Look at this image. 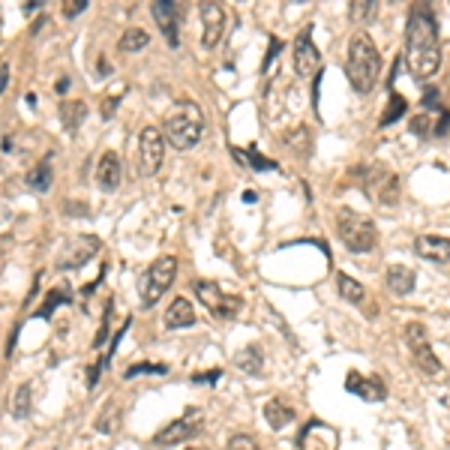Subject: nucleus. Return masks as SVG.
<instances>
[{"label": "nucleus", "instance_id": "nucleus-39", "mask_svg": "<svg viewBox=\"0 0 450 450\" xmlns=\"http://www.w3.org/2000/svg\"><path fill=\"white\" fill-rule=\"evenodd\" d=\"M6 84H9V64H0V93L6 91Z\"/></svg>", "mask_w": 450, "mask_h": 450}, {"label": "nucleus", "instance_id": "nucleus-4", "mask_svg": "<svg viewBox=\"0 0 450 450\" xmlns=\"http://www.w3.org/2000/svg\"><path fill=\"white\" fill-rule=\"evenodd\" d=\"M336 231H340L345 249L352 253H372L375 243H379V231H375V222L364 214H357L352 207L340 210V219H336Z\"/></svg>", "mask_w": 450, "mask_h": 450}, {"label": "nucleus", "instance_id": "nucleus-22", "mask_svg": "<svg viewBox=\"0 0 450 450\" xmlns=\"http://www.w3.org/2000/svg\"><path fill=\"white\" fill-rule=\"evenodd\" d=\"M147 45H150V33L142 30V28H127L123 36H120V42H117V48L123 54H135V52H142V48H147Z\"/></svg>", "mask_w": 450, "mask_h": 450}, {"label": "nucleus", "instance_id": "nucleus-26", "mask_svg": "<svg viewBox=\"0 0 450 450\" xmlns=\"http://www.w3.org/2000/svg\"><path fill=\"white\" fill-rule=\"evenodd\" d=\"M120 417H123V415H120V408L108 405L103 415L96 417V429H99V432H105V435H115V432L120 429Z\"/></svg>", "mask_w": 450, "mask_h": 450}, {"label": "nucleus", "instance_id": "nucleus-32", "mask_svg": "<svg viewBox=\"0 0 450 450\" xmlns=\"http://www.w3.org/2000/svg\"><path fill=\"white\" fill-rule=\"evenodd\" d=\"M108 318H111V304L105 306V318H103V328H99V333H96V340H93V345L99 348L105 340H108Z\"/></svg>", "mask_w": 450, "mask_h": 450}, {"label": "nucleus", "instance_id": "nucleus-8", "mask_svg": "<svg viewBox=\"0 0 450 450\" xmlns=\"http://www.w3.org/2000/svg\"><path fill=\"white\" fill-rule=\"evenodd\" d=\"M162 159H166V139L156 127H144L139 135V156H135V166H139L142 178H154L162 168Z\"/></svg>", "mask_w": 450, "mask_h": 450}, {"label": "nucleus", "instance_id": "nucleus-35", "mask_svg": "<svg viewBox=\"0 0 450 450\" xmlns=\"http://www.w3.org/2000/svg\"><path fill=\"white\" fill-rule=\"evenodd\" d=\"M372 9H375L372 0H364V4H354V6H352V18H364V16H369Z\"/></svg>", "mask_w": 450, "mask_h": 450}, {"label": "nucleus", "instance_id": "nucleus-1", "mask_svg": "<svg viewBox=\"0 0 450 450\" xmlns=\"http://www.w3.org/2000/svg\"><path fill=\"white\" fill-rule=\"evenodd\" d=\"M405 64L417 81H429L442 67V45L429 9L415 6L405 24Z\"/></svg>", "mask_w": 450, "mask_h": 450}, {"label": "nucleus", "instance_id": "nucleus-40", "mask_svg": "<svg viewBox=\"0 0 450 450\" xmlns=\"http://www.w3.org/2000/svg\"><path fill=\"white\" fill-rule=\"evenodd\" d=\"M42 4H40V0H28V4H24V12H33V9H40Z\"/></svg>", "mask_w": 450, "mask_h": 450}, {"label": "nucleus", "instance_id": "nucleus-37", "mask_svg": "<svg viewBox=\"0 0 450 450\" xmlns=\"http://www.w3.org/2000/svg\"><path fill=\"white\" fill-rule=\"evenodd\" d=\"M192 381H195V384H214V381H219V369H214V372H202V375H192Z\"/></svg>", "mask_w": 450, "mask_h": 450}, {"label": "nucleus", "instance_id": "nucleus-16", "mask_svg": "<svg viewBox=\"0 0 450 450\" xmlns=\"http://www.w3.org/2000/svg\"><path fill=\"white\" fill-rule=\"evenodd\" d=\"M96 183L103 186L105 192H115L120 186V156L115 150H105L99 156V166H96Z\"/></svg>", "mask_w": 450, "mask_h": 450}, {"label": "nucleus", "instance_id": "nucleus-31", "mask_svg": "<svg viewBox=\"0 0 450 450\" xmlns=\"http://www.w3.org/2000/svg\"><path fill=\"white\" fill-rule=\"evenodd\" d=\"M229 450H258V444H255L253 435H234V439L229 442Z\"/></svg>", "mask_w": 450, "mask_h": 450}, {"label": "nucleus", "instance_id": "nucleus-5", "mask_svg": "<svg viewBox=\"0 0 450 450\" xmlns=\"http://www.w3.org/2000/svg\"><path fill=\"white\" fill-rule=\"evenodd\" d=\"M174 277H178V258H174V255L156 258L139 279V304H142V309L156 306L159 297L171 289Z\"/></svg>", "mask_w": 450, "mask_h": 450}, {"label": "nucleus", "instance_id": "nucleus-38", "mask_svg": "<svg viewBox=\"0 0 450 450\" xmlns=\"http://www.w3.org/2000/svg\"><path fill=\"white\" fill-rule=\"evenodd\" d=\"M429 117H415V120H411V129H415V132H429L432 127H429Z\"/></svg>", "mask_w": 450, "mask_h": 450}, {"label": "nucleus", "instance_id": "nucleus-34", "mask_svg": "<svg viewBox=\"0 0 450 450\" xmlns=\"http://www.w3.org/2000/svg\"><path fill=\"white\" fill-rule=\"evenodd\" d=\"M249 162H253L255 168H277V162H273V159H265L261 154H255V150H249Z\"/></svg>", "mask_w": 450, "mask_h": 450}, {"label": "nucleus", "instance_id": "nucleus-12", "mask_svg": "<svg viewBox=\"0 0 450 450\" xmlns=\"http://www.w3.org/2000/svg\"><path fill=\"white\" fill-rule=\"evenodd\" d=\"M198 16H202V45L204 48H214L222 40V30H225V9L219 4H202L198 6Z\"/></svg>", "mask_w": 450, "mask_h": 450}, {"label": "nucleus", "instance_id": "nucleus-15", "mask_svg": "<svg viewBox=\"0 0 450 450\" xmlns=\"http://www.w3.org/2000/svg\"><path fill=\"white\" fill-rule=\"evenodd\" d=\"M415 253L427 261H435V265H447L450 261V237L442 234H420L415 241Z\"/></svg>", "mask_w": 450, "mask_h": 450}, {"label": "nucleus", "instance_id": "nucleus-27", "mask_svg": "<svg viewBox=\"0 0 450 450\" xmlns=\"http://www.w3.org/2000/svg\"><path fill=\"white\" fill-rule=\"evenodd\" d=\"M28 186L36 192H45L48 186H52V166L48 162H42V166H36L30 174H28Z\"/></svg>", "mask_w": 450, "mask_h": 450}, {"label": "nucleus", "instance_id": "nucleus-9", "mask_svg": "<svg viewBox=\"0 0 450 450\" xmlns=\"http://www.w3.org/2000/svg\"><path fill=\"white\" fill-rule=\"evenodd\" d=\"M195 297L202 300V304L214 312L217 318H234L237 312H241V306H243V300L237 297V294L222 292L217 282H207V279L195 282Z\"/></svg>", "mask_w": 450, "mask_h": 450}, {"label": "nucleus", "instance_id": "nucleus-21", "mask_svg": "<svg viewBox=\"0 0 450 450\" xmlns=\"http://www.w3.org/2000/svg\"><path fill=\"white\" fill-rule=\"evenodd\" d=\"M265 420H267L270 429H282V427H289V423L294 420V408L285 405L282 399H270V403L265 405Z\"/></svg>", "mask_w": 450, "mask_h": 450}, {"label": "nucleus", "instance_id": "nucleus-18", "mask_svg": "<svg viewBox=\"0 0 450 450\" xmlns=\"http://www.w3.org/2000/svg\"><path fill=\"white\" fill-rule=\"evenodd\" d=\"M415 282H417V277L408 265H391L387 267V289H391L393 294H403V297L411 294L415 292Z\"/></svg>", "mask_w": 450, "mask_h": 450}, {"label": "nucleus", "instance_id": "nucleus-11", "mask_svg": "<svg viewBox=\"0 0 450 450\" xmlns=\"http://www.w3.org/2000/svg\"><path fill=\"white\" fill-rule=\"evenodd\" d=\"M99 253V237L93 234H79L64 246V253L57 255V270H79Z\"/></svg>", "mask_w": 450, "mask_h": 450}, {"label": "nucleus", "instance_id": "nucleus-23", "mask_svg": "<svg viewBox=\"0 0 450 450\" xmlns=\"http://www.w3.org/2000/svg\"><path fill=\"white\" fill-rule=\"evenodd\" d=\"M403 340H405V345L411 348V354H417V352H423V348H429L427 328H423L420 321H408V324H405V328H403Z\"/></svg>", "mask_w": 450, "mask_h": 450}, {"label": "nucleus", "instance_id": "nucleus-7", "mask_svg": "<svg viewBox=\"0 0 450 450\" xmlns=\"http://www.w3.org/2000/svg\"><path fill=\"white\" fill-rule=\"evenodd\" d=\"M204 429V411L202 408H186L178 420H171L168 427H162L156 432V444L162 447H171V444H180V442H190L195 435H202Z\"/></svg>", "mask_w": 450, "mask_h": 450}, {"label": "nucleus", "instance_id": "nucleus-17", "mask_svg": "<svg viewBox=\"0 0 450 450\" xmlns=\"http://www.w3.org/2000/svg\"><path fill=\"white\" fill-rule=\"evenodd\" d=\"M195 321H198V316H195V306H192L186 297H174L171 304H168V309H166V328H168V330L192 328Z\"/></svg>", "mask_w": 450, "mask_h": 450}, {"label": "nucleus", "instance_id": "nucleus-33", "mask_svg": "<svg viewBox=\"0 0 450 450\" xmlns=\"http://www.w3.org/2000/svg\"><path fill=\"white\" fill-rule=\"evenodd\" d=\"M84 9H87V0H72L69 6H64V18H75V16H81Z\"/></svg>", "mask_w": 450, "mask_h": 450}, {"label": "nucleus", "instance_id": "nucleus-10", "mask_svg": "<svg viewBox=\"0 0 450 450\" xmlns=\"http://www.w3.org/2000/svg\"><path fill=\"white\" fill-rule=\"evenodd\" d=\"M292 60H294V72L300 79H316L321 72V54L316 48V40H312V28H304L294 36Z\"/></svg>", "mask_w": 450, "mask_h": 450}, {"label": "nucleus", "instance_id": "nucleus-14", "mask_svg": "<svg viewBox=\"0 0 450 450\" xmlns=\"http://www.w3.org/2000/svg\"><path fill=\"white\" fill-rule=\"evenodd\" d=\"M345 391L360 396V399H367V403H381V399L387 396L381 379H375V375H369V379H367V375H360V372H348Z\"/></svg>", "mask_w": 450, "mask_h": 450}, {"label": "nucleus", "instance_id": "nucleus-2", "mask_svg": "<svg viewBox=\"0 0 450 450\" xmlns=\"http://www.w3.org/2000/svg\"><path fill=\"white\" fill-rule=\"evenodd\" d=\"M345 75L357 93H369L375 84H379L381 75V57L375 52V42L367 30H357L348 42V64H345Z\"/></svg>", "mask_w": 450, "mask_h": 450}, {"label": "nucleus", "instance_id": "nucleus-36", "mask_svg": "<svg viewBox=\"0 0 450 450\" xmlns=\"http://www.w3.org/2000/svg\"><path fill=\"white\" fill-rule=\"evenodd\" d=\"M117 103H120V96H115V93H108V96H105V103H103V117H105V120L111 117V111L117 108Z\"/></svg>", "mask_w": 450, "mask_h": 450}, {"label": "nucleus", "instance_id": "nucleus-25", "mask_svg": "<svg viewBox=\"0 0 450 450\" xmlns=\"http://www.w3.org/2000/svg\"><path fill=\"white\" fill-rule=\"evenodd\" d=\"M30 384H18L16 387V393H12V417H18V420H28L30 417Z\"/></svg>", "mask_w": 450, "mask_h": 450}, {"label": "nucleus", "instance_id": "nucleus-20", "mask_svg": "<svg viewBox=\"0 0 450 450\" xmlns=\"http://www.w3.org/2000/svg\"><path fill=\"white\" fill-rule=\"evenodd\" d=\"M234 364H237V369L246 372V375H258L261 367H265V352H261V348L253 342V345H246V348H241V352L234 354Z\"/></svg>", "mask_w": 450, "mask_h": 450}, {"label": "nucleus", "instance_id": "nucleus-3", "mask_svg": "<svg viewBox=\"0 0 450 450\" xmlns=\"http://www.w3.org/2000/svg\"><path fill=\"white\" fill-rule=\"evenodd\" d=\"M204 135V115L195 103H178L166 117V142L178 150H192Z\"/></svg>", "mask_w": 450, "mask_h": 450}, {"label": "nucleus", "instance_id": "nucleus-30", "mask_svg": "<svg viewBox=\"0 0 450 450\" xmlns=\"http://www.w3.org/2000/svg\"><path fill=\"white\" fill-rule=\"evenodd\" d=\"M391 99H393V103H391V108L384 111V117H381L379 127H391V120H393V117H399V115L405 111V99H399V96H391Z\"/></svg>", "mask_w": 450, "mask_h": 450}, {"label": "nucleus", "instance_id": "nucleus-29", "mask_svg": "<svg viewBox=\"0 0 450 450\" xmlns=\"http://www.w3.org/2000/svg\"><path fill=\"white\" fill-rule=\"evenodd\" d=\"M168 367L166 364H139L127 369V379H135V375H166Z\"/></svg>", "mask_w": 450, "mask_h": 450}, {"label": "nucleus", "instance_id": "nucleus-13", "mask_svg": "<svg viewBox=\"0 0 450 450\" xmlns=\"http://www.w3.org/2000/svg\"><path fill=\"white\" fill-rule=\"evenodd\" d=\"M150 12H154L156 24L166 33V40L171 48L180 45V18H178V6L171 4V0H156V4H150Z\"/></svg>", "mask_w": 450, "mask_h": 450}, {"label": "nucleus", "instance_id": "nucleus-28", "mask_svg": "<svg viewBox=\"0 0 450 450\" xmlns=\"http://www.w3.org/2000/svg\"><path fill=\"white\" fill-rule=\"evenodd\" d=\"M69 300H72L69 289H52V292H48V300H45L42 309H40V318H52V312H54L60 304H69Z\"/></svg>", "mask_w": 450, "mask_h": 450}, {"label": "nucleus", "instance_id": "nucleus-41", "mask_svg": "<svg viewBox=\"0 0 450 450\" xmlns=\"http://www.w3.org/2000/svg\"><path fill=\"white\" fill-rule=\"evenodd\" d=\"M64 91H69V79H67V75L57 81V93H64Z\"/></svg>", "mask_w": 450, "mask_h": 450}, {"label": "nucleus", "instance_id": "nucleus-42", "mask_svg": "<svg viewBox=\"0 0 450 450\" xmlns=\"http://www.w3.org/2000/svg\"><path fill=\"white\" fill-rule=\"evenodd\" d=\"M186 450H198V447H186Z\"/></svg>", "mask_w": 450, "mask_h": 450}, {"label": "nucleus", "instance_id": "nucleus-6", "mask_svg": "<svg viewBox=\"0 0 450 450\" xmlns=\"http://www.w3.org/2000/svg\"><path fill=\"white\" fill-rule=\"evenodd\" d=\"M357 180L364 192L379 204L393 207L399 202V178L387 166H364L357 168Z\"/></svg>", "mask_w": 450, "mask_h": 450}, {"label": "nucleus", "instance_id": "nucleus-19", "mask_svg": "<svg viewBox=\"0 0 450 450\" xmlns=\"http://www.w3.org/2000/svg\"><path fill=\"white\" fill-rule=\"evenodd\" d=\"M84 117H87V103H81V99H64L60 103V123H64V129L69 135L81 129Z\"/></svg>", "mask_w": 450, "mask_h": 450}, {"label": "nucleus", "instance_id": "nucleus-24", "mask_svg": "<svg viewBox=\"0 0 450 450\" xmlns=\"http://www.w3.org/2000/svg\"><path fill=\"white\" fill-rule=\"evenodd\" d=\"M336 292H340L348 304H364V297H367L364 285H360L357 279H352V277H345V273L336 277Z\"/></svg>", "mask_w": 450, "mask_h": 450}]
</instances>
